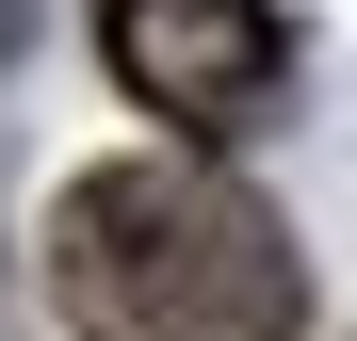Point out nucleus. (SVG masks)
I'll return each mask as SVG.
<instances>
[{
	"label": "nucleus",
	"mask_w": 357,
	"mask_h": 341,
	"mask_svg": "<svg viewBox=\"0 0 357 341\" xmlns=\"http://www.w3.org/2000/svg\"><path fill=\"white\" fill-rule=\"evenodd\" d=\"M49 293H66L82 341H292L309 260L227 162L146 146V162H98L49 211Z\"/></svg>",
	"instance_id": "1"
},
{
	"label": "nucleus",
	"mask_w": 357,
	"mask_h": 341,
	"mask_svg": "<svg viewBox=\"0 0 357 341\" xmlns=\"http://www.w3.org/2000/svg\"><path fill=\"white\" fill-rule=\"evenodd\" d=\"M98 66L130 82L178 146H211V130H244L292 82V17L276 0H98Z\"/></svg>",
	"instance_id": "2"
},
{
	"label": "nucleus",
	"mask_w": 357,
	"mask_h": 341,
	"mask_svg": "<svg viewBox=\"0 0 357 341\" xmlns=\"http://www.w3.org/2000/svg\"><path fill=\"white\" fill-rule=\"evenodd\" d=\"M0 17H17V0H0Z\"/></svg>",
	"instance_id": "3"
}]
</instances>
